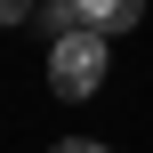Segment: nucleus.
I'll list each match as a JSON object with an SVG mask.
<instances>
[{"mask_svg": "<svg viewBox=\"0 0 153 153\" xmlns=\"http://www.w3.org/2000/svg\"><path fill=\"white\" fill-rule=\"evenodd\" d=\"M137 16H145V0H81V24H89V32H105V40H113V32H129Z\"/></svg>", "mask_w": 153, "mask_h": 153, "instance_id": "obj_2", "label": "nucleus"}, {"mask_svg": "<svg viewBox=\"0 0 153 153\" xmlns=\"http://www.w3.org/2000/svg\"><path fill=\"white\" fill-rule=\"evenodd\" d=\"M48 153H113V145H105V137H56Z\"/></svg>", "mask_w": 153, "mask_h": 153, "instance_id": "obj_3", "label": "nucleus"}, {"mask_svg": "<svg viewBox=\"0 0 153 153\" xmlns=\"http://www.w3.org/2000/svg\"><path fill=\"white\" fill-rule=\"evenodd\" d=\"M32 16V0H0V24H24Z\"/></svg>", "mask_w": 153, "mask_h": 153, "instance_id": "obj_4", "label": "nucleus"}, {"mask_svg": "<svg viewBox=\"0 0 153 153\" xmlns=\"http://www.w3.org/2000/svg\"><path fill=\"white\" fill-rule=\"evenodd\" d=\"M105 73H113V40L105 32H65V40H48V89L65 97V105H81V97H97L105 89Z\"/></svg>", "mask_w": 153, "mask_h": 153, "instance_id": "obj_1", "label": "nucleus"}]
</instances>
